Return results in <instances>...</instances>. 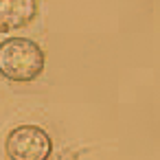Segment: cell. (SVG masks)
Masks as SVG:
<instances>
[{
	"mask_svg": "<svg viewBox=\"0 0 160 160\" xmlns=\"http://www.w3.org/2000/svg\"><path fill=\"white\" fill-rule=\"evenodd\" d=\"M44 70V51L29 38H9L0 42V75L9 81H35Z\"/></svg>",
	"mask_w": 160,
	"mask_h": 160,
	"instance_id": "6da1fadb",
	"label": "cell"
},
{
	"mask_svg": "<svg viewBox=\"0 0 160 160\" xmlns=\"http://www.w3.org/2000/svg\"><path fill=\"white\" fill-rule=\"evenodd\" d=\"M5 153L11 160H46L53 153V140L38 125H18L7 134Z\"/></svg>",
	"mask_w": 160,
	"mask_h": 160,
	"instance_id": "7a4b0ae2",
	"label": "cell"
},
{
	"mask_svg": "<svg viewBox=\"0 0 160 160\" xmlns=\"http://www.w3.org/2000/svg\"><path fill=\"white\" fill-rule=\"evenodd\" d=\"M38 16V0H0V33L29 27Z\"/></svg>",
	"mask_w": 160,
	"mask_h": 160,
	"instance_id": "3957f363",
	"label": "cell"
}]
</instances>
